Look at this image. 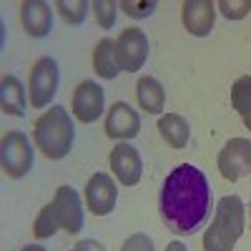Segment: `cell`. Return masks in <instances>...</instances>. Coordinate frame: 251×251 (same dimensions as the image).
<instances>
[{
	"mask_svg": "<svg viewBox=\"0 0 251 251\" xmlns=\"http://www.w3.org/2000/svg\"><path fill=\"white\" fill-rule=\"evenodd\" d=\"M211 186L203 171L194 163H178L163 178L158 191V214L174 234L186 236L208 219Z\"/></svg>",
	"mask_w": 251,
	"mask_h": 251,
	"instance_id": "1",
	"label": "cell"
},
{
	"mask_svg": "<svg viewBox=\"0 0 251 251\" xmlns=\"http://www.w3.org/2000/svg\"><path fill=\"white\" fill-rule=\"evenodd\" d=\"M33 141L35 149L50 161L66 158L75 143V126L71 121V113L63 106H50L33 126Z\"/></svg>",
	"mask_w": 251,
	"mask_h": 251,
	"instance_id": "2",
	"label": "cell"
},
{
	"mask_svg": "<svg viewBox=\"0 0 251 251\" xmlns=\"http://www.w3.org/2000/svg\"><path fill=\"white\" fill-rule=\"evenodd\" d=\"M246 228V206L234 196H224L216 203L214 221L203 234V251H234Z\"/></svg>",
	"mask_w": 251,
	"mask_h": 251,
	"instance_id": "3",
	"label": "cell"
},
{
	"mask_svg": "<svg viewBox=\"0 0 251 251\" xmlns=\"http://www.w3.org/2000/svg\"><path fill=\"white\" fill-rule=\"evenodd\" d=\"M33 146L30 138L23 131H8L3 133V141H0V166H3V174L13 181L25 178L33 169Z\"/></svg>",
	"mask_w": 251,
	"mask_h": 251,
	"instance_id": "4",
	"label": "cell"
},
{
	"mask_svg": "<svg viewBox=\"0 0 251 251\" xmlns=\"http://www.w3.org/2000/svg\"><path fill=\"white\" fill-rule=\"evenodd\" d=\"M58 83H60V71L58 63L50 55H43L33 63L30 78H28V98L33 108H48L50 100L58 93Z\"/></svg>",
	"mask_w": 251,
	"mask_h": 251,
	"instance_id": "5",
	"label": "cell"
},
{
	"mask_svg": "<svg viewBox=\"0 0 251 251\" xmlns=\"http://www.w3.org/2000/svg\"><path fill=\"white\" fill-rule=\"evenodd\" d=\"M116 55L121 73H136L149 60V38L141 28H126L116 38Z\"/></svg>",
	"mask_w": 251,
	"mask_h": 251,
	"instance_id": "6",
	"label": "cell"
},
{
	"mask_svg": "<svg viewBox=\"0 0 251 251\" xmlns=\"http://www.w3.org/2000/svg\"><path fill=\"white\" fill-rule=\"evenodd\" d=\"M219 171L226 181H241L251 174V141L249 138H228L219 151Z\"/></svg>",
	"mask_w": 251,
	"mask_h": 251,
	"instance_id": "7",
	"label": "cell"
},
{
	"mask_svg": "<svg viewBox=\"0 0 251 251\" xmlns=\"http://www.w3.org/2000/svg\"><path fill=\"white\" fill-rule=\"evenodd\" d=\"M108 163H111V174L121 186L131 188L143 176V158L131 141H118L108 153Z\"/></svg>",
	"mask_w": 251,
	"mask_h": 251,
	"instance_id": "8",
	"label": "cell"
},
{
	"mask_svg": "<svg viewBox=\"0 0 251 251\" xmlns=\"http://www.w3.org/2000/svg\"><path fill=\"white\" fill-rule=\"evenodd\" d=\"M71 111H73L75 121L93 123L100 116H106V93H103V88L98 86L96 80H83L73 91Z\"/></svg>",
	"mask_w": 251,
	"mask_h": 251,
	"instance_id": "9",
	"label": "cell"
},
{
	"mask_svg": "<svg viewBox=\"0 0 251 251\" xmlns=\"http://www.w3.org/2000/svg\"><path fill=\"white\" fill-rule=\"evenodd\" d=\"M50 203H53L55 214H58V221H60L63 231L71 234V236L83 231L86 211H83V201H80V196H78V191L73 186H58Z\"/></svg>",
	"mask_w": 251,
	"mask_h": 251,
	"instance_id": "10",
	"label": "cell"
},
{
	"mask_svg": "<svg viewBox=\"0 0 251 251\" xmlns=\"http://www.w3.org/2000/svg\"><path fill=\"white\" fill-rule=\"evenodd\" d=\"M118 201V186L111 174L98 171L86 183V206L93 216H108Z\"/></svg>",
	"mask_w": 251,
	"mask_h": 251,
	"instance_id": "11",
	"label": "cell"
},
{
	"mask_svg": "<svg viewBox=\"0 0 251 251\" xmlns=\"http://www.w3.org/2000/svg\"><path fill=\"white\" fill-rule=\"evenodd\" d=\"M141 133V116L131 103L116 100L106 111V136L113 141H133Z\"/></svg>",
	"mask_w": 251,
	"mask_h": 251,
	"instance_id": "12",
	"label": "cell"
},
{
	"mask_svg": "<svg viewBox=\"0 0 251 251\" xmlns=\"http://www.w3.org/2000/svg\"><path fill=\"white\" fill-rule=\"evenodd\" d=\"M216 3L211 0H186L181 5V20L183 28L194 38H206L211 35L214 23H216Z\"/></svg>",
	"mask_w": 251,
	"mask_h": 251,
	"instance_id": "13",
	"label": "cell"
},
{
	"mask_svg": "<svg viewBox=\"0 0 251 251\" xmlns=\"http://www.w3.org/2000/svg\"><path fill=\"white\" fill-rule=\"evenodd\" d=\"M20 23L30 38L40 40L53 30V10L43 0H25L20 3Z\"/></svg>",
	"mask_w": 251,
	"mask_h": 251,
	"instance_id": "14",
	"label": "cell"
},
{
	"mask_svg": "<svg viewBox=\"0 0 251 251\" xmlns=\"http://www.w3.org/2000/svg\"><path fill=\"white\" fill-rule=\"evenodd\" d=\"M28 88L20 83L18 75H3L0 80V108H3L5 116H15V118H23L28 111Z\"/></svg>",
	"mask_w": 251,
	"mask_h": 251,
	"instance_id": "15",
	"label": "cell"
},
{
	"mask_svg": "<svg viewBox=\"0 0 251 251\" xmlns=\"http://www.w3.org/2000/svg\"><path fill=\"white\" fill-rule=\"evenodd\" d=\"M136 103L138 108L146 111L149 116H163L166 108V91L161 80L153 75H141L136 83Z\"/></svg>",
	"mask_w": 251,
	"mask_h": 251,
	"instance_id": "16",
	"label": "cell"
},
{
	"mask_svg": "<svg viewBox=\"0 0 251 251\" xmlns=\"http://www.w3.org/2000/svg\"><path fill=\"white\" fill-rule=\"evenodd\" d=\"M91 66L96 71L98 78L103 80H113L121 75V66H118V55H116V38H100L93 55H91Z\"/></svg>",
	"mask_w": 251,
	"mask_h": 251,
	"instance_id": "17",
	"label": "cell"
},
{
	"mask_svg": "<svg viewBox=\"0 0 251 251\" xmlns=\"http://www.w3.org/2000/svg\"><path fill=\"white\" fill-rule=\"evenodd\" d=\"M156 128L161 133V138L171 146V149L181 151L188 146V138H191V128H188V121L181 116V113H163L158 116V123Z\"/></svg>",
	"mask_w": 251,
	"mask_h": 251,
	"instance_id": "18",
	"label": "cell"
},
{
	"mask_svg": "<svg viewBox=\"0 0 251 251\" xmlns=\"http://www.w3.org/2000/svg\"><path fill=\"white\" fill-rule=\"evenodd\" d=\"M231 106L246 123L251 118V75H239L231 86Z\"/></svg>",
	"mask_w": 251,
	"mask_h": 251,
	"instance_id": "19",
	"label": "cell"
},
{
	"mask_svg": "<svg viewBox=\"0 0 251 251\" xmlns=\"http://www.w3.org/2000/svg\"><path fill=\"white\" fill-rule=\"evenodd\" d=\"M58 231H60V221H58V214H55L53 203H46V206L38 211L35 221H33V236H35L38 241H46V239L55 236Z\"/></svg>",
	"mask_w": 251,
	"mask_h": 251,
	"instance_id": "20",
	"label": "cell"
},
{
	"mask_svg": "<svg viewBox=\"0 0 251 251\" xmlns=\"http://www.w3.org/2000/svg\"><path fill=\"white\" fill-rule=\"evenodd\" d=\"M55 10L60 13V18L66 20L68 25H83L86 18H88L91 3L88 0H58Z\"/></svg>",
	"mask_w": 251,
	"mask_h": 251,
	"instance_id": "21",
	"label": "cell"
},
{
	"mask_svg": "<svg viewBox=\"0 0 251 251\" xmlns=\"http://www.w3.org/2000/svg\"><path fill=\"white\" fill-rule=\"evenodd\" d=\"M91 10H93L96 23L103 30H111L116 25V18H118V3H116V0H93Z\"/></svg>",
	"mask_w": 251,
	"mask_h": 251,
	"instance_id": "22",
	"label": "cell"
},
{
	"mask_svg": "<svg viewBox=\"0 0 251 251\" xmlns=\"http://www.w3.org/2000/svg\"><path fill=\"white\" fill-rule=\"evenodd\" d=\"M118 8L133 20H146V18H151L156 13L158 3L156 0H121Z\"/></svg>",
	"mask_w": 251,
	"mask_h": 251,
	"instance_id": "23",
	"label": "cell"
},
{
	"mask_svg": "<svg viewBox=\"0 0 251 251\" xmlns=\"http://www.w3.org/2000/svg\"><path fill=\"white\" fill-rule=\"evenodd\" d=\"M216 10L226 18V20H241V18H246L249 15V10H251V0H219L216 3Z\"/></svg>",
	"mask_w": 251,
	"mask_h": 251,
	"instance_id": "24",
	"label": "cell"
},
{
	"mask_svg": "<svg viewBox=\"0 0 251 251\" xmlns=\"http://www.w3.org/2000/svg\"><path fill=\"white\" fill-rule=\"evenodd\" d=\"M121 251H156V244L149 234L138 231V234H131L121 244Z\"/></svg>",
	"mask_w": 251,
	"mask_h": 251,
	"instance_id": "25",
	"label": "cell"
},
{
	"mask_svg": "<svg viewBox=\"0 0 251 251\" xmlns=\"http://www.w3.org/2000/svg\"><path fill=\"white\" fill-rule=\"evenodd\" d=\"M75 246H78L80 251H106V246H103L98 239H80Z\"/></svg>",
	"mask_w": 251,
	"mask_h": 251,
	"instance_id": "26",
	"label": "cell"
},
{
	"mask_svg": "<svg viewBox=\"0 0 251 251\" xmlns=\"http://www.w3.org/2000/svg\"><path fill=\"white\" fill-rule=\"evenodd\" d=\"M163 251H188V246H186L183 241H169Z\"/></svg>",
	"mask_w": 251,
	"mask_h": 251,
	"instance_id": "27",
	"label": "cell"
},
{
	"mask_svg": "<svg viewBox=\"0 0 251 251\" xmlns=\"http://www.w3.org/2000/svg\"><path fill=\"white\" fill-rule=\"evenodd\" d=\"M23 251H48V249H46V246H40V244H28Z\"/></svg>",
	"mask_w": 251,
	"mask_h": 251,
	"instance_id": "28",
	"label": "cell"
},
{
	"mask_svg": "<svg viewBox=\"0 0 251 251\" xmlns=\"http://www.w3.org/2000/svg\"><path fill=\"white\" fill-rule=\"evenodd\" d=\"M244 126H246V128H249V131H251V118H249V121H246V123H244Z\"/></svg>",
	"mask_w": 251,
	"mask_h": 251,
	"instance_id": "29",
	"label": "cell"
},
{
	"mask_svg": "<svg viewBox=\"0 0 251 251\" xmlns=\"http://www.w3.org/2000/svg\"><path fill=\"white\" fill-rule=\"evenodd\" d=\"M249 219H251V203H249Z\"/></svg>",
	"mask_w": 251,
	"mask_h": 251,
	"instance_id": "30",
	"label": "cell"
},
{
	"mask_svg": "<svg viewBox=\"0 0 251 251\" xmlns=\"http://www.w3.org/2000/svg\"><path fill=\"white\" fill-rule=\"evenodd\" d=\"M71 251H80V249H78V246H73V249H71Z\"/></svg>",
	"mask_w": 251,
	"mask_h": 251,
	"instance_id": "31",
	"label": "cell"
}]
</instances>
